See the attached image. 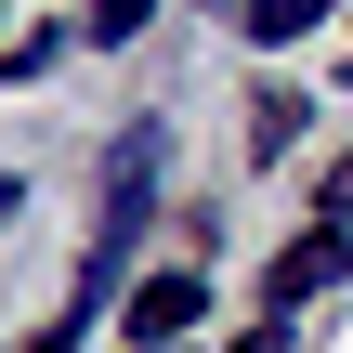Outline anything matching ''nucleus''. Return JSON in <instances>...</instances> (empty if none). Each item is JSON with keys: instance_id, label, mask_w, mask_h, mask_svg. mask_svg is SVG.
I'll use <instances>...</instances> for the list:
<instances>
[{"instance_id": "1", "label": "nucleus", "mask_w": 353, "mask_h": 353, "mask_svg": "<svg viewBox=\"0 0 353 353\" xmlns=\"http://www.w3.org/2000/svg\"><path fill=\"white\" fill-rule=\"evenodd\" d=\"M341 275H353V223H314V236H301V249H288V262L262 275V314L288 327V314H301L314 288H341Z\"/></svg>"}, {"instance_id": "2", "label": "nucleus", "mask_w": 353, "mask_h": 353, "mask_svg": "<svg viewBox=\"0 0 353 353\" xmlns=\"http://www.w3.org/2000/svg\"><path fill=\"white\" fill-rule=\"evenodd\" d=\"M196 314H210L196 262H170V275H144V288H131V341H144V353H183V341H196Z\"/></svg>"}, {"instance_id": "3", "label": "nucleus", "mask_w": 353, "mask_h": 353, "mask_svg": "<svg viewBox=\"0 0 353 353\" xmlns=\"http://www.w3.org/2000/svg\"><path fill=\"white\" fill-rule=\"evenodd\" d=\"M301 131H314V92H262V105H249V157H262V170H275Z\"/></svg>"}, {"instance_id": "4", "label": "nucleus", "mask_w": 353, "mask_h": 353, "mask_svg": "<svg viewBox=\"0 0 353 353\" xmlns=\"http://www.w3.org/2000/svg\"><path fill=\"white\" fill-rule=\"evenodd\" d=\"M327 13H341V0H236V26H249L262 52H275V39H314Z\"/></svg>"}, {"instance_id": "5", "label": "nucleus", "mask_w": 353, "mask_h": 353, "mask_svg": "<svg viewBox=\"0 0 353 353\" xmlns=\"http://www.w3.org/2000/svg\"><path fill=\"white\" fill-rule=\"evenodd\" d=\"M144 26H157V0H92V39H105V52H118V39H144Z\"/></svg>"}, {"instance_id": "6", "label": "nucleus", "mask_w": 353, "mask_h": 353, "mask_svg": "<svg viewBox=\"0 0 353 353\" xmlns=\"http://www.w3.org/2000/svg\"><path fill=\"white\" fill-rule=\"evenodd\" d=\"M314 223H353V157L327 170V210H314Z\"/></svg>"}, {"instance_id": "7", "label": "nucleus", "mask_w": 353, "mask_h": 353, "mask_svg": "<svg viewBox=\"0 0 353 353\" xmlns=\"http://www.w3.org/2000/svg\"><path fill=\"white\" fill-rule=\"evenodd\" d=\"M13 210H26V183H13V170H0V223H13Z\"/></svg>"}, {"instance_id": "8", "label": "nucleus", "mask_w": 353, "mask_h": 353, "mask_svg": "<svg viewBox=\"0 0 353 353\" xmlns=\"http://www.w3.org/2000/svg\"><path fill=\"white\" fill-rule=\"evenodd\" d=\"M0 52H13V39H0Z\"/></svg>"}]
</instances>
